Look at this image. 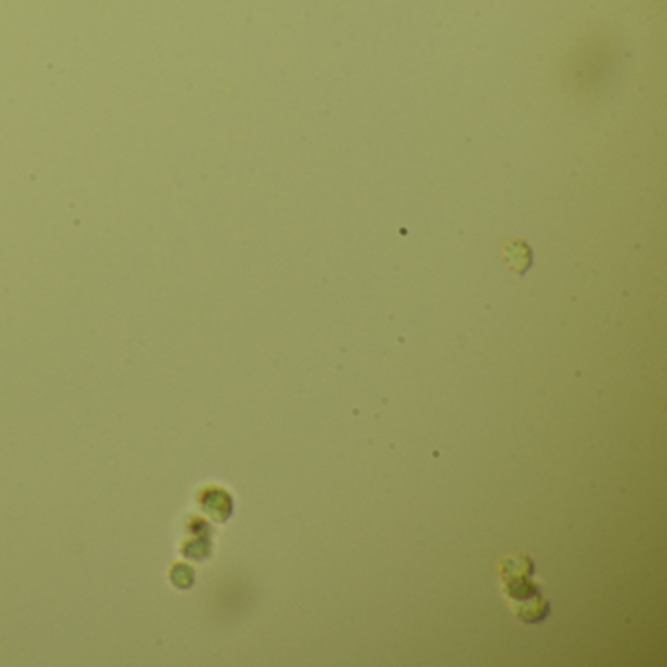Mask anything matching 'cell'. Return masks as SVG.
Returning <instances> with one entry per match:
<instances>
[{"label":"cell","mask_w":667,"mask_h":667,"mask_svg":"<svg viewBox=\"0 0 667 667\" xmlns=\"http://www.w3.org/2000/svg\"><path fill=\"white\" fill-rule=\"evenodd\" d=\"M499 572L503 575L505 589L509 593V597L522 603L515 611L520 616V621H544V616L548 614V603L540 597L536 585H532L528 579L532 574V562L525 556H519V558L509 560V564L503 562L499 566Z\"/></svg>","instance_id":"1"}]
</instances>
